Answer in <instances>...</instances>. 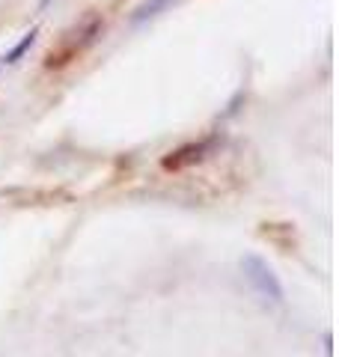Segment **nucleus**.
<instances>
[{
	"label": "nucleus",
	"mask_w": 339,
	"mask_h": 357,
	"mask_svg": "<svg viewBox=\"0 0 339 357\" xmlns=\"http://www.w3.org/2000/svg\"><path fill=\"white\" fill-rule=\"evenodd\" d=\"M101 24H105V21H101V15L93 13V15H86L81 24H75L72 30H66L63 39H60V45H56V48L48 54V57H45V66H48V69H54V66H63V63L75 60L77 54L86 48V45L96 42V36L101 33Z\"/></svg>",
	"instance_id": "f257e3e1"
},
{
	"label": "nucleus",
	"mask_w": 339,
	"mask_h": 357,
	"mask_svg": "<svg viewBox=\"0 0 339 357\" xmlns=\"http://www.w3.org/2000/svg\"><path fill=\"white\" fill-rule=\"evenodd\" d=\"M241 271H244V280L250 283L265 301H271V304H282V298H286L282 283L277 280L274 268H271L262 256H256V253L241 256Z\"/></svg>",
	"instance_id": "f03ea898"
},
{
	"label": "nucleus",
	"mask_w": 339,
	"mask_h": 357,
	"mask_svg": "<svg viewBox=\"0 0 339 357\" xmlns=\"http://www.w3.org/2000/svg\"><path fill=\"white\" fill-rule=\"evenodd\" d=\"M211 143L209 140H199V143H188V146H179L176 152H170L167 158L161 161L164 164V170H188V167H194L199 164L202 158H206V152H209Z\"/></svg>",
	"instance_id": "7ed1b4c3"
},
{
	"label": "nucleus",
	"mask_w": 339,
	"mask_h": 357,
	"mask_svg": "<svg viewBox=\"0 0 339 357\" xmlns=\"http://www.w3.org/2000/svg\"><path fill=\"white\" fill-rule=\"evenodd\" d=\"M170 3V0H143V3L137 6V9H134V13H131V21H134V24H140V21H146V18H152V15H158V13H161V9Z\"/></svg>",
	"instance_id": "20e7f679"
},
{
	"label": "nucleus",
	"mask_w": 339,
	"mask_h": 357,
	"mask_svg": "<svg viewBox=\"0 0 339 357\" xmlns=\"http://www.w3.org/2000/svg\"><path fill=\"white\" fill-rule=\"evenodd\" d=\"M33 42H36V30H30V33H24V39H21V42L15 45V48H13V51H9V54H6V57H3V63H6V66H13V63H18V60H21V57H24V54H27V51L33 48Z\"/></svg>",
	"instance_id": "39448f33"
}]
</instances>
